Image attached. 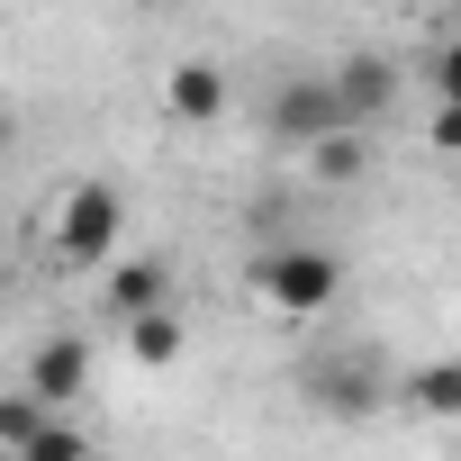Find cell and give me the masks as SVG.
<instances>
[{"label": "cell", "instance_id": "7", "mask_svg": "<svg viewBox=\"0 0 461 461\" xmlns=\"http://www.w3.org/2000/svg\"><path fill=\"white\" fill-rule=\"evenodd\" d=\"M100 308H109L118 326L163 317V308H172V254H127V263H109V272H100Z\"/></svg>", "mask_w": 461, "mask_h": 461}, {"label": "cell", "instance_id": "1", "mask_svg": "<svg viewBox=\"0 0 461 461\" xmlns=\"http://www.w3.org/2000/svg\"><path fill=\"white\" fill-rule=\"evenodd\" d=\"M245 272H254V299L272 317H290V326H308V317H326L344 299V254L317 245V236H272Z\"/></svg>", "mask_w": 461, "mask_h": 461}, {"label": "cell", "instance_id": "16", "mask_svg": "<svg viewBox=\"0 0 461 461\" xmlns=\"http://www.w3.org/2000/svg\"><path fill=\"white\" fill-rule=\"evenodd\" d=\"M145 10H163V0H145Z\"/></svg>", "mask_w": 461, "mask_h": 461}, {"label": "cell", "instance_id": "8", "mask_svg": "<svg viewBox=\"0 0 461 461\" xmlns=\"http://www.w3.org/2000/svg\"><path fill=\"white\" fill-rule=\"evenodd\" d=\"M335 73V91H344V109H353V127H380L389 109H398V64L380 55V46H353L344 64H326Z\"/></svg>", "mask_w": 461, "mask_h": 461}, {"label": "cell", "instance_id": "2", "mask_svg": "<svg viewBox=\"0 0 461 461\" xmlns=\"http://www.w3.org/2000/svg\"><path fill=\"white\" fill-rule=\"evenodd\" d=\"M299 398L317 416H335V425H371V416L398 407V380H389V362L371 344H317L299 362Z\"/></svg>", "mask_w": 461, "mask_h": 461}, {"label": "cell", "instance_id": "15", "mask_svg": "<svg viewBox=\"0 0 461 461\" xmlns=\"http://www.w3.org/2000/svg\"><path fill=\"white\" fill-rule=\"evenodd\" d=\"M425 136H434V154H443V163H461V109H434V118H425Z\"/></svg>", "mask_w": 461, "mask_h": 461}, {"label": "cell", "instance_id": "9", "mask_svg": "<svg viewBox=\"0 0 461 461\" xmlns=\"http://www.w3.org/2000/svg\"><path fill=\"white\" fill-rule=\"evenodd\" d=\"M308 172H317L326 190H362V181L380 172V127H344V136H326V145L308 154Z\"/></svg>", "mask_w": 461, "mask_h": 461}, {"label": "cell", "instance_id": "13", "mask_svg": "<svg viewBox=\"0 0 461 461\" xmlns=\"http://www.w3.org/2000/svg\"><path fill=\"white\" fill-rule=\"evenodd\" d=\"M19 461H100V443H91V434H82L73 416H55V425H46V434H37V443L19 452Z\"/></svg>", "mask_w": 461, "mask_h": 461}, {"label": "cell", "instance_id": "3", "mask_svg": "<svg viewBox=\"0 0 461 461\" xmlns=\"http://www.w3.org/2000/svg\"><path fill=\"white\" fill-rule=\"evenodd\" d=\"M118 245H127V199H118V181H64V190H55V217H46L55 272H109Z\"/></svg>", "mask_w": 461, "mask_h": 461}, {"label": "cell", "instance_id": "6", "mask_svg": "<svg viewBox=\"0 0 461 461\" xmlns=\"http://www.w3.org/2000/svg\"><path fill=\"white\" fill-rule=\"evenodd\" d=\"M226 109H236V82H226V64L181 55V64L163 73V118H172V127H217Z\"/></svg>", "mask_w": 461, "mask_h": 461}, {"label": "cell", "instance_id": "4", "mask_svg": "<svg viewBox=\"0 0 461 461\" xmlns=\"http://www.w3.org/2000/svg\"><path fill=\"white\" fill-rule=\"evenodd\" d=\"M344 127H353V109H344L335 73H290V82H272V100H263V136L290 145V154H317V145L344 136Z\"/></svg>", "mask_w": 461, "mask_h": 461}, {"label": "cell", "instance_id": "11", "mask_svg": "<svg viewBox=\"0 0 461 461\" xmlns=\"http://www.w3.org/2000/svg\"><path fill=\"white\" fill-rule=\"evenodd\" d=\"M118 344H127V362H136V371H172L190 335H181V317L163 308V317H136V326H118Z\"/></svg>", "mask_w": 461, "mask_h": 461}, {"label": "cell", "instance_id": "5", "mask_svg": "<svg viewBox=\"0 0 461 461\" xmlns=\"http://www.w3.org/2000/svg\"><path fill=\"white\" fill-rule=\"evenodd\" d=\"M55 416H73L82 398H91V335H73V326H55V335H37L28 344V371H19Z\"/></svg>", "mask_w": 461, "mask_h": 461}, {"label": "cell", "instance_id": "12", "mask_svg": "<svg viewBox=\"0 0 461 461\" xmlns=\"http://www.w3.org/2000/svg\"><path fill=\"white\" fill-rule=\"evenodd\" d=\"M46 425H55V407H46V398H37L28 380H19L10 398H0V452H10V461H19V452H28V443H37Z\"/></svg>", "mask_w": 461, "mask_h": 461}, {"label": "cell", "instance_id": "14", "mask_svg": "<svg viewBox=\"0 0 461 461\" xmlns=\"http://www.w3.org/2000/svg\"><path fill=\"white\" fill-rule=\"evenodd\" d=\"M425 91H434V109H461V37L425 46Z\"/></svg>", "mask_w": 461, "mask_h": 461}, {"label": "cell", "instance_id": "10", "mask_svg": "<svg viewBox=\"0 0 461 461\" xmlns=\"http://www.w3.org/2000/svg\"><path fill=\"white\" fill-rule=\"evenodd\" d=\"M398 398H407L416 416H434V425H461V353H443V362H416V371L398 380Z\"/></svg>", "mask_w": 461, "mask_h": 461}]
</instances>
